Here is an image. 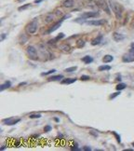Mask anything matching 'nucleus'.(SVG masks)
Returning <instances> with one entry per match:
<instances>
[{
  "label": "nucleus",
  "instance_id": "nucleus-1",
  "mask_svg": "<svg viewBox=\"0 0 134 151\" xmlns=\"http://www.w3.org/2000/svg\"><path fill=\"white\" fill-rule=\"evenodd\" d=\"M109 6L111 9L114 11L115 15H116L117 20H121L122 16H123V11H124V8L121 4H119L116 0H108Z\"/></svg>",
  "mask_w": 134,
  "mask_h": 151
},
{
  "label": "nucleus",
  "instance_id": "nucleus-2",
  "mask_svg": "<svg viewBox=\"0 0 134 151\" xmlns=\"http://www.w3.org/2000/svg\"><path fill=\"white\" fill-rule=\"evenodd\" d=\"M37 29H38V22H37V19H35V20H33L32 22H30L26 25L25 32H26L28 35H34L37 33Z\"/></svg>",
  "mask_w": 134,
  "mask_h": 151
},
{
  "label": "nucleus",
  "instance_id": "nucleus-3",
  "mask_svg": "<svg viewBox=\"0 0 134 151\" xmlns=\"http://www.w3.org/2000/svg\"><path fill=\"white\" fill-rule=\"evenodd\" d=\"M122 61H123L124 63L134 62V42L131 43L129 50L123 55V57H122Z\"/></svg>",
  "mask_w": 134,
  "mask_h": 151
},
{
  "label": "nucleus",
  "instance_id": "nucleus-4",
  "mask_svg": "<svg viewBox=\"0 0 134 151\" xmlns=\"http://www.w3.org/2000/svg\"><path fill=\"white\" fill-rule=\"evenodd\" d=\"M100 15V13L98 11H88V12L83 13L82 15L80 16V18L76 19V22H85L87 19H90V18H96L98 16Z\"/></svg>",
  "mask_w": 134,
  "mask_h": 151
},
{
  "label": "nucleus",
  "instance_id": "nucleus-5",
  "mask_svg": "<svg viewBox=\"0 0 134 151\" xmlns=\"http://www.w3.org/2000/svg\"><path fill=\"white\" fill-rule=\"evenodd\" d=\"M26 54L29 57V59L34 60V61H37L38 60V53H37V49L34 46L30 45L26 48Z\"/></svg>",
  "mask_w": 134,
  "mask_h": 151
},
{
  "label": "nucleus",
  "instance_id": "nucleus-6",
  "mask_svg": "<svg viewBox=\"0 0 134 151\" xmlns=\"http://www.w3.org/2000/svg\"><path fill=\"white\" fill-rule=\"evenodd\" d=\"M94 2L99 9H103L104 12H106L109 15L111 14V12H110V6L109 4L107 3L106 0H94Z\"/></svg>",
  "mask_w": 134,
  "mask_h": 151
},
{
  "label": "nucleus",
  "instance_id": "nucleus-7",
  "mask_svg": "<svg viewBox=\"0 0 134 151\" xmlns=\"http://www.w3.org/2000/svg\"><path fill=\"white\" fill-rule=\"evenodd\" d=\"M69 17H70V15H65V16H63V17H62L61 19H60V20H59L58 22H56L55 24H53L51 27L49 28V30L48 31V34H51V33H53L54 31L58 30L59 28L61 27V25L62 24V22H63L67 18H69Z\"/></svg>",
  "mask_w": 134,
  "mask_h": 151
},
{
  "label": "nucleus",
  "instance_id": "nucleus-8",
  "mask_svg": "<svg viewBox=\"0 0 134 151\" xmlns=\"http://www.w3.org/2000/svg\"><path fill=\"white\" fill-rule=\"evenodd\" d=\"M20 121H21L20 117H8V118L3 119V123L8 126H13V125L19 123Z\"/></svg>",
  "mask_w": 134,
  "mask_h": 151
},
{
  "label": "nucleus",
  "instance_id": "nucleus-9",
  "mask_svg": "<svg viewBox=\"0 0 134 151\" xmlns=\"http://www.w3.org/2000/svg\"><path fill=\"white\" fill-rule=\"evenodd\" d=\"M88 25H93V26H100L106 23V20L102 19V20H92V21H87L85 22Z\"/></svg>",
  "mask_w": 134,
  "mask_h": 151
},
{
  "label": "nucleus",
  "instance_id": "nucleus-10",
  "mask_svg": "<svg viewBox=\"0 0 134 151\" xmlns=\"http://www.w3.org/2000/svg\"><path fill=\"white\" fill-rule=\"evenodd\" d=\"M103 39H104V36H103V35H99L98 37H96L95 38H93V39L91 40L90 43H91L92 46H97V45H100V44L102 43Z\"/></svg>",
  "mask_w": 134,
  "mask_h": 151
},
{
  "label": "nucleus",
  "instance_id": "nucleus-11",
  "mask_svg": "<svg viewBox=\"0 0 134 151\" xmlns=\"http://www.w3.org/2000/svg\"><path fill=\"white\" fill-rule=\"evenodd\" d=\"M125 38V37L123 36L122 34H120V33H117V32H115L113 34V39L116 41V42H119V41H121V40H123Z\"/></svg>",
  "mask_w": 134,
  "mask_h": 151
},
{
  "label": "nucleus",
  "instance_id": "nucleus-12",
  "mask_svg": "<svg viewBox=\"0 0 134 151\" xmlns=\"http://www.w3.org/2000/svg\"><path fill=\"white\" fill-rule=\"evenodd\" d=\"M74 5H75V0H64L62 2V7L67 8V9L72 8Z\"/></svg>",
  "mask_w": 134,
  "mask_h": 151
},
{
  "label": "nucleus",
  "instance_id": "nucleus-13",
  "mask_svg": "<svg viewBox=\"0 0 134 151\" xmlns=\"http://www.w3.org/2000/svg\"><path fill=\"white\" fill-rule=\"evenodd\" d=\"M40 51L42 52V54H43V56L44 57H52V55H51V53L49 52V51H48L47 50V49H45V47L43 46V45H41L40 46Z\"/></svg>",
  "mask_w": 134,
  "mask_h": 151
},
{
  "label": "nucleus",
  "instance_id": "nucleus-14",
  "mask_svg": "<svg viewBox=\"0 0 134 151\" xmlns=\"http://www.w3.org/2000/svg\"><path fill=\"white\" fill-rule=\"evenodd\" d=\"M27 33L26 34H21V36H20V39H19V41H20V44H21V45H23V44H25L26 42L28 41V36H27Z\"/></svg>",
  "mask_w": 134,
  "mask_h": 151
},
{
  "label": "nucleus",
  "instance_id": "nucleus-15",
  "mask_svg": "<svg viewBox=\"0 0 134 151\" xmlns=\"http://www.w3.org/2000/svg\"><path fill=\"white\" fill-rule=\"evenodd\" d=\"M63 78V76L62 75H56V76H52V77H49L48 78L49 81H59V80H61Z\"/></svg>",
  "mask_w": 134,
  "mask_h": 151
},
{
  "label": "nucleus",
  "instance_id": "nucleus-16",
  "mask_svg": "<svg viewBox=\"0 0 134 151\" xmlns=\"http://www.w3.org/2000/svg\"><path fill=\"white\" fill-rule=\"evenodd\" d=\"M63 37H64V34H63V33H61V34H59L58 37H55L54 39L50 40V41H49V44H56L59 41V40H61V38H63Z\"/></svg>",
  "mask_w": 134,
  "mask_h": 151
},
{
  "label": "nucleus",
  "instance_id": "nucleus-17",
  "mask_svg": "<svg viewBox=\"0 0 134 151\" xmlns=\"http://www.w3.org/2000/svg\"><path fill=\"white\" fill-rule=\"evenodd\" d=\"M9 87H11V82L10 81H6L5 83L1 84V86H0V90L2 92V90H5V89H9Z\"/></svg>",
  "mask_w": 134,
  "mask_h": 151
},
{
  "label": "nucleus",
  "instance_id": "nucleus-18",
  "mask_svg": "<svg viewBox=\"0 0 134 151\" xmlns=\"http://www.w3.org/2000/svg\"><path fill=\"white\" fill-rule=\"evenodd\" d=\"M114 60V57L112 55H110V54H107V55H105L103 58V62L104 63V64H108V63H111L112 61Z\"/></svg>",
  "mask_w": 134,
  "mask_h": 151
},
{
  "label": "nucleus",
  "instance_id": "nucleus-19",
  "mask_svg": "<svg viewBox=\"0 0 134 151\" xmlns=\"http://www.w3.org/2000/svg\"><path fill=\"white\" fill-rule=\"evenodd\" d=\"M76 81V78H64L61 80V84H73Z\"/></svg>",
  "mask_w": 134,
  "mask_h": 151
},
{
  "label": "nucleus",
  "instance_id": "nucleus-20",
  "mask_svg": "<svg viewBox=\"0 0 134 151\" xmlns=\"http://www.w3.org/2000/svg\"><path fill=\"white\" fill-rule=\"evenodd\" d=\"M60 49H61L62 51H64V52H69L71 50V47L69 46L68 44H62V45L60 46Z\"/></svg>",
  "mask_w": 134,
  "mask_h": 151
},
{
  "label": "nucleus",
  "instance_id": "nucleus-21",
  "mask_svg": "<svg viewBox=\"0 0 134 151\" xmlns=\"http://www.w3.org/2000/svg\"><path fill=\"white\" fill-rule=\"evenodd\" d=\"M82 61L85 63L86 65H88V64H90V63L93 62V58H92L91 56L87 55V56H85L84 58H82Z\"/></svg>",
  "mask_w": 134,
  "mask_h": 151
},
{
  "label": "nucleus",
  "instance_id": "nucleus-22",
  "mask_svg": "<svg viewBox=\"0 0 134 151\" xmlns=\"http://www.w3.org/2000/svg\"><path fill=\"white\" fill-rule=\"evenodd\" d=\"M111 69V66H109V65H102V66H100L99 67V71L103 72V71H108V70H110Z\"/></svg>",
  "mask_w": 134,
  "mask_h": 151
},
{
  "label": "nucleus",
  "instance_id": "nucleus-23",
  "mask_svg": "<svg viewBox=\"0 0 134 151\" xmlns=\"http://www.w3.org/2000/svg\"><path fill=\"white\" fill-rule=\"evenodd\" d=\"M54 14H52V13H50V14H49V15H47L46 19H45V22H50L52 21V20H54Z\"/></svg>",
  "mask_w": 134,
  "mask_h": 151
},
{
  "label": "nucleus",
  "instance_id": "nucleus-24",
  "mask_svg": "<svg viewBox=\"0 0 134 151\" xmlns=\"http://www.w3.org/2000/svg\"><path fill=\"white\" fill-rule=\"evenodd\" d=\"M84 46H85V41L83 39H79L76 41V47L77 48H83Z\"/></svg>",
  "mask_w": 134,
  "mask_h": 151
},
{
  "label": "nucleus",
  "instance_id": "nucleus-25",
  "mask_svg": "<svg viewBox=\"0 0 134 151\" xmlns=\"http://www.w3.org/2000/svg\"><path fill=\"white\" fill-rule=\"evenodd\" d=\"M126 87H127V85H126L125 83H119L116 85V89H117V90H122V89H126Z\"/></svg>",
  "mask_w": 134,
  "mask_h": 151
},
{
  "label": "nucleus",
  "instance_id": "nucleus-26",
  "mask_svg": "<svg viewBox=\"0 0 134 151\" xmlns=\"http://www.w3.org/2000/svg\"><path fill=\"white\" fill-rule=\"evenodd\" d=\"M29 117L30 118H40L41 117V114H39V113H33V114L29 115Z\"/></svg>",
  "mask_w": 134,
  "mask_h": 151
},
{
  "label": "nucleus",
  "instance_id": "nucleus-27",
  "mask_svg": "<svg viewBox=\"0 0 134 151\" xmlns=\"http://www.w3.org/2000/svg\"><path fill=\"white\" fill-rule=\"evenodd\" d=\"M76 70V66H73V67H69V68H66L65 69V72L67 73H73Z\"/></svg>",
  "mask_w": 134,
  "mask_h": 151
},
{
  "label": "nucleus",
  "instance_id": "nucleus-28",
  "mask_svg": "<svg viewBox=\"0 0 134 151\" xmlns=\"http://www.w3.org/2000/svg\"><path fill=\"white\" fill-rule=\"evenodd\" d=\"M31 7V4H26L24 6H21L19 8V11H21V10H24V9H27L28 8H30Z\"/></svg>",
  "mask_w": 134,
  "mask_h": 151
},
{
  "label": "nucleus",
  "instance_id": "nucleus-29",
  "mask_svg": "<svg viewBox=\"0 0 134 151\" xmlns=\"http://www.w3.org/2000/svg\"><path fill=\"white\" fill-rule=\"evenodd\" d=\"M54 72H56V70L55 69H51V70H49V71H48V72H45V73H42L41 74V76H48V75H49V74H52V73H54Z\"/></svg>",
  "mask_w": 134,
  "mask_h": 151
},
{
  "label": "nucleus",
  "instance_id": "nucleus-30",
  "mask_svg": "<svg viewBox=\"0 0 134 151\" xmlns=\"http://www.w3.org/2000/svg\"><path fill=\"white\" fill-rule=\"evenodd\" d=\"M113 134L116 136V140H117V142L121 143V137H120V135H119L118 133H116V132H113Z\"/></svg>",
  "mask_w": 134,
  "mask_h": 151
},
{
  "label": "nucleus",
  "instance_id": "nucleus-31",
  "mask_svg": "<svg viewBox=\"0 0 134 151\" xmlns=\"http://www.w3.org/2000/svg\"><path fill=\"white\" fill-rule=\"evenodd\" d=\"M71 150H80L79 148H78V145H77V143H74L73 146L71 147Z\"/></svg>",
  "mask_w": 134,
  "mask_h": 151
},
{
  "label": "nucleus",
  "instance_id": "nucleus-32",
  "mask_svg": "<svg viewBox=\"0 0 134 151\" xmlns=\"http://www.w3.org/2000/svg\"><path fill=\"white\" fill-rule=\"evenodd\" d=\"M119 94H120V90H117V93H113V94H112V95L110 96V100H112V99L116 98V96H118Z\"/></svg>",
  "mask_w": 134,
  "mask_h": 151
},
{
  "label": "nucleus",
  "instance_id": "nucleus-33",
  "mask_svg": "<svg viewBox=\"0 0 134 151\" xmlns=\"http://www.w3.org/2000/svg\"><path fill=\"white\" fill-rule=\"evenodd\" d=\"M80 79L83 80V81H84V80H85V81H87V80L90 79V77H89V76H87V75H84V76H82V77H80Z\"/></svg>",
  "mask_w": 134,
  "mask_h": 151
},
{
  "label": "nucleus",
  "instance_id": "nucleus-34",
  "mask_svg": "<svg viewBox=\"0 0 134 151\" xmlns=\"http://www.w3.org/2000/svg\"><path fill=\"white\" fill-rule=\"evenodd\" d=\"M51 130H52V128L50 125H47V126H45V128H44V131H45L46 133H49V132H50Z\"/></svg>",
  "mask_w": 134,
  "mask_h": 151
},
{
  "label": "nucleus",
  "instance_id": "nucleus-35",
  "mask_svg": "<svg viewBox=\"0 0 134 151\" xmlns=\"http://www.w3.org/2000/svg\"><path fill=\"white\" fill-rule=\"evenodd\" d=\"M95 131H90V134H92V135H94L95 137H97L98 136V133H94Z\"/></svg>",
  "mask_w": 134,
  "mask_h": 151
},
{
  "label": "nucleus",
  "instance_id": "nucleus-36",
  "mask_svg": "<svg viewBox=\"0 0 134 151\" xmlns=\"http://www.w3.org/2000/svg\"><path fill=\"white\" fill-rule=\"evenodd\" d=\"M83 150H86V151H91V148H90V147H88V146H85V147H83Z\"/></svg>",
  "mask_w": 134,
  "mask_h": 151
},
{
  "label": "nucleus",
  "instance_id": "nucleus-37",
  "mask_svg": "<svg viewBox=\"0 0 134 151\" xmlns=\"http://www.w3.org/2000/svg\"><path fill=\"white\" fill-rule=\"evenodd\" d=\"M5 37H6V35H5V34H1V41L5 39Z\"/></svg>",
  "mask_w": 134,
  "mask_h": 151
},
{
  "label": "nucleus",
  "instance_id": "nucleus-38",
  "mask_svg": "<svg viewBox=\"0 0 134 151\" xmlns=\"http://www.w3.org/2000/svg\"><path fill=\"white\" fill-rule=\"evenodd\" d=\"M116 80H117V81H121V76H120V75H118V76H117V77H116Z\"/></svg>",
  "mask_w": 134,
  "mask_h": 151
},
{
  "label": "nucleus",
  "instance_id": "nucleus-39",
  "mask_svg": "<svg viewBox=\"0 0 134 151\" xmlns=\"http://www.w3.org/2000/svg\"><path fill=\"white\" fill-rule=\"evenodd\" d=\"M43 0H36V1H35V3H37V4H38V3H41V2H42Z\"/></svg>",
  "mask_w": 134,
  "mask_h": 151
},
{
  "label": "nucleus",
  "instance_id": "nucleus-40",
  "mask_svg": "<svg viewBox=\"0 0 134 151\" xmlns=\"http://www.w3.org/2000/svg\"><path fill=\"white\" fill-rule=\"evenodd\" d=\"M55 121H56V122H59V121H60V119H59L58 117H56V118H55Z\"/></svg>",
  "mask_w": 134,
  "mask_h": 151
},
{
  "label": "nucleus",
  "instance_id": "nucleus-41",
  "mask_svg": "<svg viewBox=\"0 0 134 151\" xmlns=\"http://www.w3.org/2000/svg\"><path fill=\"white\" fill-rule=\"evenodd\" d=\"M5 145H3V146H1V148H0V149H1V150H4V149H5Z\"/></svg>",
  "mask_w": 134,
  "mask_h": 151
},
{
  "label": "nucleus",
  "instance_id": "nucleus-42",
  "mask_svg": "<svg viewBox=\"0 0 134 151\" xmlns=\"http://www.w3.org/2000/svg\"><path fill=\"white\" fill-rule=\"evenodd\" d=\"M19 1H20V2H22V1H23V0H19Z\"/></svg>",
  "mask_w": 134,
  "mask_h": 151
},
{
  "label": "nucleus",
  "instance_id": "nucleus-43",
  "mask_svg": "<svg viewBox=\"0 0 134 151\" xmlns=\"http://www.w3.org/2000/svg\"><path fill=\"white\" fill-rule=\"evenodd\" d=\"M132 146H134V142H133V143H132Z\"/></svg>",
  "mask_w": 134,
  "mask_h": 151
}]
</instances>
